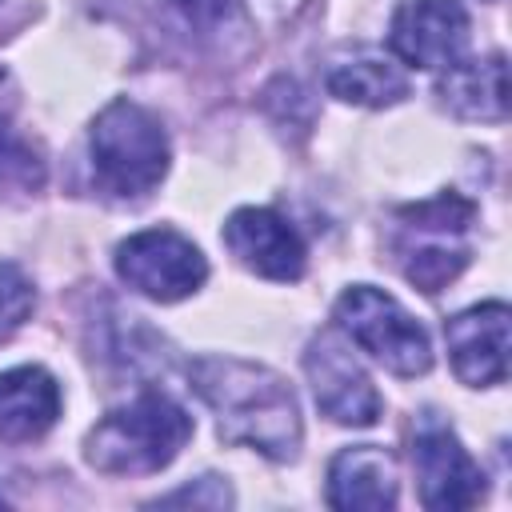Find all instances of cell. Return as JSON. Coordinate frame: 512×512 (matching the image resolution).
<instances>
[{
    "label": "cell",
    "mask_w": 512,
    "mask_h": 512,
    "mask_svg": "<svg viewBox=\"0 0 512 512\" xmlns=\"http://www.w3.org/2000/svg\"><path fill=\"white\" fill-rule=\"evenodd\" d=\"M116 272L132 292L156 304H176L208 280V260L188 236L172 228H144L116 248Z\"/></svg>",
    "instance_id": "5b68a950"
},
{
    "label": "cell",
    "mask_w": 512,
    "mask_h": 512,
    "mask_svg": "<svg viewBox=\"0 0 512 512\" xmlns=\"http://www.w3.org/2000/svg\"><path fill=\"white\" fill-rule=\"evenodd\" d=\"M404 276L420 288V292H440L448 280L460 276V268L468 264V248L464 244H448L444 232H436V240H424V244H412L404 252Z\"/></svg>",
    "instance_id": "9a60e30c"
},
{
    "label": "cell",
    "mask_w": 512,
    "mask_h": 512,
    "mask_svg": "<svg viewBox=\"0 0 512 512\" xmlns=\"http://www.w3.org/2000/svg\"><path fill=\"white\" fill-rule=\"evenodd\" d=\"M304 372L312 380L316 408L328 420L348 424V428H372L380 420V408H384L380 392L336 328H324L320 336L308 340Z\"/></svg>",
    "instance_id": "8992f818"
},
{
    "label": "cell",
    "mask_w": 512,
    "mask_h": 512,
    "mask_svg": "<svg viewBox=\"0 0 512 512\" xmlns=\"http://www.w3.org/2000/svg\"><path fill=\"white\" fill-rule=\"evenodd\" d=\"M452 372L472 388L504 384L508 376V304L488 300L444 324Z\"/></svg>",
    "instance_id": "30bf717a"
},
{
    "label": "cell",
    "mask_w": 512,
    "mask_h": 512,
    "mask_svg": "<svg viewBox=\"0 0 512 512\" xmlns=\"http://www.w3.org/2000/svg\"><path fill=\"white\" fill-rule=\"evenodd\" d=\"M336 324L352 344H360L396 376H424L432 368V344L424 324L412 320L396 296L372 284H352L336 300Z\"/></svg>",
    "instance_id": "277c9868"
},
{
    "label": "cell",
    "mask_w": 512,
    "mask_h": 512,
    "mask_svg": "<svg viewBox=\"0 0 512 512\" xmlns=\"http://www.w3.org/2000/svg\"><path fill=\"white\" fill-rule=\"evenodd\" d=\"M444 108L460 120L500 124L508 116V60L504 52H488L480 60H452L436 84Z\"/></svg>",
    "instance_id": "4fadbf2b"
},
{
    "label": "cell",
    "mask_w": 512,
    "mask_h": 512,
    "mask_svg": "<svg viewBox=\"0 0 512 512\" xmlns=\"http://www.w3.org/2000/svg\"><path fill=\"white\" fill-rule=\"evenodd\" d=\"M228 252L264 280H300L304 276V240L272 208H236L224 220Z\"/></svg>",
    "instance_id": "9c48e42d"
},
{
    "label": "cell",
    "mask_w": 512,
    "mask_h": 512,
    "mask_svg": "<svg viewBox=\"0 0 512 512\" xmlns=\"http://www.w3.org/2000/svg\"><path fill=\"white\" fill-rule=\"evenodd\" d=\"M88 148L96 180L112 196H148L168 172L164 124L132 100H112L96 116Z\"/></svg>",
    "instance_id": "3957f363"
},
{
    "label": "cell",
    "mask_w": 512,
    "mask_h": 512,
    "mask_svg": "<svg viewBox=\"0 0 512 512\" xmlns=\"http://www.w3.org/2000/svg\"><path fill=\"white\" fill-rule=\"evenodd\" d=\"M208 480L212 476H204V480H196V488L188 484V488H180V492H172V496H164L160 504H192V508H224V504H232V492H204L208 488Z\"/></svg>",
    "instance_id": "ac0fdd59"
},
{
    "label": "cell",
    "mask_w": 512,
    "mask_h": 512,
    "mask_svg": "<svg viewBox=\"0 0 512 512\" xmlns=\"http://www.w3.org/2000/svg\"><path fill=\"white\" fill-rule=\"evenodd\" d=\"M328 92L344 104H364V108H388L408 96V76L380 52L360 48L352 56L332 60L328 68Z\"/></svg>",
    "instance_id": "5bb4252c"
},
{
    "label": "cell",
    "mask_w": 512,
    "mask_h": 512,
    "mask_svg": "<svg viewBox=\"0 0 512 512\" xmlns=\"http://www.w3.org/2000/svg\"><path fill=\"white\" fill-rule=\"evenodd\" d=\"M196 396L216 412L224 444L256 448L268 460H296L304 428L288 380L236 356H200L188 364Z\"/></svg>",
    "instance_id": "6da1fadb"
},
{
    "label": "cell",
    "mask_w": 512,
    "mask_h": 512,
    "mask_svg": "<svg viewBox=\"0 0 512 512\" xmlns=\"http://www.w3.org/2000/svg\"><path fill=\"white\" fill-rule=\"evenodd\" d=\"M388 44L412 68H448L468 44V12L460 0H404L392 12Z\"/></svg>",
    "instance_id": "ba28073f"
},
{
    "label": "cell",
    "mask_w": 512,
    "mask_h": 512,
    "mask_svg": "<svg viewBox=\"0 0 512 512\" xmlns=\"http://www.w3.org/2000/svg\"><path fill=\"white\" fill-rule=\"evenodd\" d=\"M60 416V384L40 364L0 372V440H40Z\"/></svg>",
    "instance_id": "7c38bea8"
},
{
    "label": "cell",
    "mask_w": 512,
    "mask_h": 512,
    "mask_svg": "<svg viewBox=\"0 0 512 512\" xmlns=\"http://www.w3.org/2000/svg\"><path fill=\"white\" fill-rule=\"evenodd\" d=\"M12 152H16V148H12V140H8V128L0 124V164H4V160H8Z\"/></svg>",
    "instance_id": "d6986e66"
},
{
    "label": "cell",
    "mask_w": 512,
    "mask_h": 512,
    "mask_svg": "<svg viewBox=\"0 0 512 512\" xmlns=\"http://www.w3.org/2000/svg\"><path fill=\"white\" fill-rule=\"evenodd\" d=\"M328 504L344 512H384L396 504V460L380 444L340 448L328 464Z\"/></svg>",
    "instance_id": "8fae6325"
},
{
    "label": "cell",
    "mask_w": 512,
    "mask_h": 512,
    "mask_svg": "<svg viewBox=\"0 0 512 512\" xmlns=\"http://www.w3.org/2000/svg\"><path fill=\"white\" fill-rule=\"evenodd\" d=\"M32 304H36L32 280H28V276H24L16 264L0 260V336L16 332V328L28 320Z\"/></svg>",
    "instance_id": "2e32d148"
},
{
    "label": "cell",
    "mask_w": 512,
    "mask_h": 512,
    "mask_svg": "<svg viewBox=\"0 0 512 512\" xmlns=\"http://www.w3.org/2000/svg\"><path fill=\"white\" fill-rule=\"evenodd\" d=\"M188 436L192 416L164 392H144L96 420L84 440V460L104 476H148L168 468Z\"/></svg>",
    "instance_id": "7a4b0ae2"
},
{
    "label": "cell",
    "mask_w": 512,
    "mask_h": 512,
    "mask_svg": "<svg viewBox=\"0 0 512 512\" xmlns=\"http://www.w3.org/2000/svg\"><path fill=\"white\" fill-rule=\"evenodd\" d=\"M412 468L420 480V504L436 512L472 508L484 496V472L472 464L452 424L436 412H420L412 428Z\"/></svg>",
    "instance_id": "52a82bcc"
},
{
    "label": "cell",
    "mask_w": 512,
    "mask_h": 512,
    "mask_svg": "<svg viewBox=\"0 0 512 512\" xmlns=\"http://www.w3.org/2000/svg\"><path fill=\"white\" fill-rule=\"evenodd\" d=\"M172 4L196 24H220L236 12V0H172Z\"/></svg>",
    "instance_id": "e0dca14e"
}]
</instances>
